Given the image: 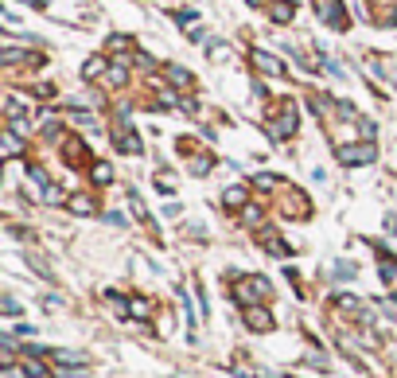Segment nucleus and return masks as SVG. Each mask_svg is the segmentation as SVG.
<instances>
[{
	"mask_svg": "<svg viewBox=\"0 0 397 378\" xmlns=\"http://www.w3.org/2000/svg\"><path fill=\"white\" fill-rule=\"evenodd\" d=\"M339 164H347V168H362V164H374L378 160V149L370 140H358V145H339Z\"/></svg>",
	"mask_w": 397,
	"mask_h": 378,
	"instance_id": "obj_2",
	"label": "nucleus"
},
{
	"mask_svg": "<svg viewBox=\"0 0 397 378\" xmlns=\"http://www.w3.org/2000/svg\"><path fill=\"white\" fill-rule=\"evenodd\" d=\"M246 199H249V191L242 188V183H234V188H226V191H222V207H230V211L246 207Z\"/></svg>",
	"mask_w": 397,
	"mask_h": 378,
	"instance_id": "obj_8",
	"label": "nucleus"
},
{
	"mask_svg": "<svg viewBox=\"0 0 397 378\" xmlns=\"http://www.w3.org/2000/svg\"><path fill=\"white\" fill-rule=\"evenodd\" d=\"M0 59L8 63V67H16V63H43L40 55H28V51H16V47H4V55Z\"/></svg>",
	"mask_w": 397,
	"mask_h": 378,
	"instance_id": "obj_12",
	"label": "nucleus"
},
{
	"mask_svg": "<svg viewBox=\"0 0 397 378\" xmlns=\"http://www.w3.org/2000/svg\"><path fill=\"white\" fill-rule=\"evenodd\" d=\"M105 70H110V63L101 59V55H94V59H90L86 67H82V79H101Z\"/></svg>",
	"mask_w": 397,
	"mask_h": 378,
	"instance_id": "obj_13",
	"label": "nucleus"
},
{
	"mask_svg": "<svg viewBox=\"0 0 397 378\" xmlns=\"http://www.w3.org/2000/svg\"><path fill=\"white\" fill-rule=\"evenodd\" d=\"M133 316H137V320H149L152 316V304H149V300H133Z\"/></svg>",
	"mask_w": 397,
	"mask_h": 378,
	"instance_id": "obj_21",
	"label": "nucleus"
},
{
	"mask_svg": "<svg viewBox=\"0 0 397 378\" xmlns=\"http://www.w3.org/2000/svg\"><path fill=\"white\" fill-rule=\"evenodd\" d=\"M210 164H214V156H210V152H198V156L191 160V176H207Z\"/></svg>",
	"mask_w": 397,
	"mask_h": 378,
	"instance_id": "obj_16",
	"label": "nucleus"
},
{
	"mask_svg": "<svg viewBox=\"0 0 397 378\" xmlns=\"http://www.w3.org/2000/svg\"><path fill=\"white\" fill-rule=\"evenodd\" d=\"M269 16H273V24H288V20H292V4H280V0H277V4L269 8Z\"/></svg>",
	"mask_w": 397,
	"mask_h": 378,
	"instance_id": "obj_18",
	"label": "nucleus"
},
{
	"mask_svg": "<svg viewBox=\"0 0 397 378\" xmlns=\"http://www.w3.org/2000/svg\"><path fill=\"white\" fill-rule=\"evenodd\" d=\"M67 207L74 211V215H90V211H94V203H90V195H70Z\"/></svg>",
	"mask_w": 397,
	"mask_h": 378,
	"instance_id": "obj_17",
	"label": "nucleus"
},
{
	"mask_svg": "<svg viewBox=\"0 0 397 378\" xmlns=\"http://www.w3.org/2000/svg\"><path fill=\"white\" fill-rule=\"evenodd\" d=\"M43 199L59 207V203H67V195H62V188H59V183H47V188H43Z\"/></svg>",
	"mask_w": 397,
	"mask_h": 378,
	"instance_id": "obj_19",
	"label": "nucleus"
},
{
	"mask_svg": "<svg viewBox=\"0 0 397 378\" xmlns=\"http://www.w3.org/2000/svg\"><path fill=\"white\" fill-rule=\"evenodd\" d=\"M269 133H273V137H277V140H288V137H292V133H296V110H292V101H285V106H280V113H277V117H273V125H269Z\"/></svg>",
	"mask_w": 397,
	"mask_h": 378,
	"instance_id": "obj_3",
	"label": "nucleus"
},
{
	"mask_svg": "<svg viewBox=\"0 0 397 378\" xmlns=\"http://www.w3.org/2000/svg\"><path fill=\"white\" fill-rule=\"evenodd\" d=\"M90 176H94V183H98V188H105V183H113V168H110V164H105V160H98V164L90 168Z\"/></svg>",
	"mask_w": 397,
	"mask_h": 378,
	"instance_id": "obj_14",
	"label": "nucleus"
},
{
	"mask_svg": "<svg viewBox=\"0 0 397 378\" xmlns=\"http://www.w3.org/2000/svg\"><path fill=\"white\" fill-rule=\"evenodd\" d=\"M0 145H4V156H20L24 152V137L20 133H12V129L0 133Z\"/></svg>",
	"mask_w": 397,
	"mask_h": 378,
	"instance_id": "obj_10",
	"label": "nucleus"
},
{
	"mask_svg": "<svg viewBox=\"0 0 397 378\" xmlns=\"http://www.w3.org/2000/svg\"><path fill=\"white\" fill-rule=\"evenodd\" d=\"M125 79H129V63H125V59H117V63L110 67V74H105V82H110V86H121Z\"/></svg>",
	"mask_w": 397,
	"mask_h": 378,
	"instance_id": "obj_15",
	"label": "nucleus"
},
{
	"mask_svg": "<svg viewBox=\"0 0 397 378\" xmlns=\"http://www.w3.org/2000/svg\"><path fill=\"white\" fill-rule=\"evenodd\" d=\"M285 4H296V0H285Z\"/></svg>",
	"mask_w": 397,
	"mask_h": 378,
	"instance_id": "obj_29",
	"label": "nucleus"
},
{
	"mask_svg": "<svg viewBox=\"0 0 397 378\" xmlns=\"http://www.w3.org/2000/svg\"><path fill=\"white\" fill-rule=\"evenodd\" d=\"M269 293H273V285H269L265 277H246V281H238L234 285V300L238 304H246V309H253L257 300H265Z\"/></svg>",
	"mask_w": 397,
	"mask_h": 378,
	"instance_id": "obj_1",
	"label": "nucleus"
},
{
	"mask_svg": "<svg viewBox=\"0 0 397 378\" xmlns=\"http://www.w3.org/2000/svg\"><path fill=\"white\" fill-rule=\"evenodd\" d=\"M261 242H265V249L269 254H273V258H288V254H292V246H285V242L277 238V234H273V230H261Z\"/></svg>",
	"mask_w": 397,
	"mask_h": 378,
	"instance_id": "obj_9",
	"label": "nucleus"
},
{
	"mask_svg": "<svg viewBox=\"0 0 397 378\" xmlns=\"http://www.w3.org/2000/svg\"><path fill=\"white\" fill-rule=\"evenodd\" d=\"M164 74H168V82H171V86H179V90H187L191 82H195V79H191V70L176 67V63H171V67H164Z\"/></svg>",
	"mask_w": 397,
	"mask_h": 378,
	"instance_id": "obj_11",
	"label": "nucleus"
},
{
	"mask_svg": "<svg viewBox=\"0 0 397 378\" xmlns=\"http://www.w3.org/2000/svg\"><path fill=\"white\" fill-rule=\"evenodd\" d=\"M249 4H261V0H249Z\"/></svg>",
	"mask_w": 397,
	"mask_h": 378,
	"instance_id": "obj_30",
	"label": "nucleus"
},
{
	"mask_svg": "<svg viewBox=\"0 0 397 378\" xmlns=\"http://www.w3.org/2000/svg\"><path fill=\"white\" fill-rule=\"evenodd\" d=\"M129 203H133V211H137L140 219H149V211H144V203H140V195H137V191H129Z\"/></svg>",
	"mask_w": 397,
	"mask_h": 378,
	"instance_id": "obj_25",
	"label": "nucleus"
},
{
	"mask_svg": "<svg viewBox=\"0 0 397 378\" xmlns=\"http://www.w3.org/2000/svg\"><path fill=\"white\" fill-rule=\"evenodd\" d=\"M105 222H113V227H125V215H117V211H110V215H105Z\"/></svg>",
	"mask_w": 397,
	"mask_h": 378,
	"instance_id": "obj_28",
	"label": "nucleus"
},
{
	"mask_svg": "<svg viewBox=\"0 0 397 378\" xmlns=\"http://www.w3.org/2000/svg\"><path fill=\"white\" fill-rule=\"evenodd\" d=\"M335 309H343V312H358L362 304H358L355 297H339V300H335Z\"/></svg>",
	"mask_w": 397,
	"mask_h": 378,
	"instance_id": "obj_24",
	"label": "nucleus"
},
{
	"mask_svg": "<svg viewBox=\"0 0 397 378\" xmlns=\"http://www.w3.org/2000/svg\"><path fill=\"white\" fill-rule=\"evenodd\" d=\"M0 312H4V316H20V304H16V300H12V297H4V300H0Z\"/></svg>",
	"mask_w": 397,
	"mask_h": 378,
	"instance_id": "obj_22",
	"label": "nucleus"
},
{
	"mask_svg": "<svg viewBox=\"0 0 397 378\" xmlns=\"http://www.w3.org/2000/svg\"><path fill=\"white\" fill-rule=\"evenodd\" d=\"M253 183H257L261 191H273V188H277V179H273V176H257V179H253Z\"/></svg>",
	"mask_w": 397,
	"mask_h": 378,
	"instance_id": "obj_26",
	"label": "nucleus"
},
{
	"mask_svg": "<svg viewBox=\"0 0 397 378\" xmlns=\"http://www.w3.org/2000/svg\"><path fill=\"white\" fill-rule=\"evenodd\" d=\"M113 145H117L121 152H129V156H137V152H140V137L133 133L129 121H121L117 129H113Z\"/></svg>",
	"mask_w": 397,
	"mask_h": 378,
	"instance_id": "obj_5",
	"label": "nucleus"
},
{
	"mask_svg": "<svg viewBox=\"0 0 397 378\" xmlns=\"http://www.w3.org/2000/svg\"><path fill=\"white\" fill-rule=\"evenodd\" d=\"M319 16H323V24L335 31H347V12H343V4L339 0H319Z\"/></svg>",
	"mask_w": 397,
	"mask_h": 378,
	"instance_id": "obj_4",
	"label": "nucleus"
},
{
	"mask_svg": "<svg viewBox=\"0 0 397 378\" xmlns=\"http://www.w3.org/2000/svg\"><path fill=\"white\" fill-rule=\"evenodd\" d=\"M20 370H24L28 378H40V375H43V367H40V363H35L31 355H24V359H20Z\"/></svg>",
	"mask_w": 397,
	"mask_h": 378,
	"instance_id": "obj_20",
	"label": "nucleus"
},
{
	"mask_svg": "<svg viewBox=\"0 0 397 378\" xmlns=\"http://www.w3.org/2000/svg\"><path fill=\"white\" fill-rule=\"evenodd\" d=\"M249 63L261 70V74H285V63L277 55H269V51H249Z\"/></svg>",
	"mask_w": 397,
	"mask_h": 378,
	"instance_id": "obj_6",
	"label": "nucleus"
},
{
	"mask_svg": "<svg viewBox=\"0 0 397 378\" xmlns=\"http://www.w3.org/2000/svg\"><path fill=\"white\" fill-rule=\"evenodd\" d=\"M331 273H335L339 281H347V277H355V265H350V261H339V265L331 269Z\"/></svg>",
	"mask_w": 397,
	"mask_h": 378,
	"instance_id": "obj_23",
	"label": "nucleus"
},
{
	"mask_svg": "<svg viewBox=\"0 0 397 378\" xmlns=\"http://www.w3.org/2000/svg\"><path fill=\"white\" fill-rule=\"evenodd\" d=\"M242 215H246V222H253V227H257V222H261V211H257V207H246V211H242Z\"/></svg>",
	"mask_w": 397,
	"mask_h": 378,
	"instance_id": "obj_27",
	"label": "nucleus"
},
{
	"mask_svg": "<svg viewBox=\"0 0 397 378\" xmlns=\"http://www.w3.org/2000/svg\"><path fill=\"white\" fill-rule=\"evenodd\" d=\"M246 328H253V331H269V328H273V312L261 309V304L246 309Z\"/></svg>",
	"mask_w": 397,
	"mask_h": 378,
	"instance_id": "obj_7",
	"label": "nucleus"
}]
</instances>
